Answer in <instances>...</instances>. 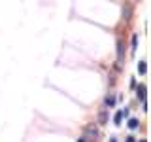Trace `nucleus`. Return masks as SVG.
I'll use <instances>...</instances> for the list:
<instances>
[{
    "instance_id": "nucleus-2",
    "label": "nucleus",
    "mask_w": 151,
    "mask_h": 142,
    "mask_svg": "<svg viewBox=\"0 0 151 142\" xmlns=\"http://www.w3.org/2000/svg\"><path fill=\"white\" fill-rule=\"evenodd\" d=\"M123 57H125V44H123V40L117 42V61H123Z\"/></svg>"
},
{
    "instance_id": "nucleus-1",
    "label": "nucleus",
    "mask_w": 151,
    "mask_h": 142,
    "mask_svg": "<svg viewBox=\"0 0 151 142\" xmlns=\"http://www.w3.org/2000/svg\"><path fill=\"white\" fill-rule=\"evenodd\" d=\"M123 17H125L127 21H129V19L132 17V6H130L129 2H125V4H123Z\"/></svg>"
},
{
    "instance_id": "nucleus-7",
    "label": "nucleus",
    "mask_w": 151,
    "mask_h": 142,
    "mask_svg": "<svg viewBox=\"0 0 151 142\" xmlns=\"http://www.w3.org/2000/svg\"><path fill=\"white\" fill-rule=\"evenodd\" d=\"M121 120H123V114H121V112H117V114H115V117H113V121H115L117 125H119V123H121Z\"/></svg>"
},
{
    "instance_id": "nucleus-3",
    "label": "nucleus",
    "mask_w": 151,
    "mask_h": 142,
    "mask_svg": "<svg viewBox=\"0 0 151 142\" xmlns=\"http://www.w3.org/2000/svg\"><path fill=\"white\" fill-rule=\"evenodd\" d=\"M106 121H108V112H106V110H102L100 114H98V123H100V125H104Z\"/></svg>"
},
{
    "instance_id": "nucleus-10",
    "label": "nucleus",
    "mask_w": 151,
    "mask_h": 142,
    "mask_svg": "<svg viewBox=\"0 0 151 142\" xmlns=\"http://www.w3.org/2000/svg\"><path fill=\"white\" fill-rule=\"evenodd\" d=\"M138 46V36H132V49Z\"/></svg>"
},
{
    "instance_id": "nucleus-8",
    "label": "nucleus",
    "mask_w": 151,
    "mask_h": 142,
    "mask_svg": "<svg viewBox=\"0 0 151 142\" xmlns=\"http://www.w3.org/2000/svg\"><path fill=\"white\" fill-rule=\"evenodd\" d=\"M115 104V99L113 97H106V106H113Z\"/></svg>"
},
{
    "instance_id": "nucleus-11",
    "label": "nucleus",
    "mask_w": 151,
    "mask_h": 142,
    "mask_svg": "<svg viewBox=\"0 0 151 142\" xmlns=\"http://www.w3.org/2000/svg\"><path fill=\"white\" fill-rule=\"evenodd\" d=\"M127 142H136V140H134V136H129V138H127Z\"/></svg>"
},
{
    "instance_id": "nucleus-12",
    "label": "nucleus",
    "mask_w": 151,
    "mask_h": 142,
    "mask_svg": "<svg viewBox=\"0 0 151 142\" xmlns=\"http://www.w3.org/2000/svg\"><path fill=\"white\" fill-rule=\"evenodd\" d=\"M78 142H85V140H83V138H79V140H78Z\"/></svg>"
},
{
    "instance_id": "nucleus-13",
    "label": "nucleus",
    "mask_w": 151,
    "mask_h": 142,
    "mask_svg": "<svg viewBox=\"0 0 151 142\" xmlns=\"http://www.w3.org/2000/svg\"><path fill=\"white\" fill-rule=\"evenodd\" d=\"M140 142H145V140H140Z\"/></svg>"
},
{
    "instance_id": "nucleus-9",
    "label": "nucleus",
    "mask_w": 151,
    "mask_h": 142,
    "mask_svg": "<svg viewBox=\"0 0 151 142\" xmlns=\"http://www.w3.org/2000/svg\"><path fill=\"white\" fill-rule=\"evenodd\" d=\"M129 127L130 129H136L138 127V120H129Z\"/></svg>"
},
{
    "instance_id": "nucleus-4",
    "label": "nucleus",
    "mask_w": 151,
    "mask_h": 142,
    "mask_svg": "<svg viewBox=\"0 0 151 142\" xmlns=\"http://www.w3.org/2000/svg\"><path fill=\"white\" fill-rule=\"evenodd\" d=\"M138 99L145 101V85H138Z\"/></svg>"
},
{
    "instance_id": "nucleus-6",
    "label": "nucleus",
    "mask_w": 151,
    "mask_h": 142,
    "mask_svg": "<svg viewBox=\"0 0 151 142\" xmlns=\"http://www.w3.org/2000/svg\"><path fill=\"white\" fill-rule=\"evenodd\" d=\"M138 70H140V74H145V72H147V66H145V63H140L138 64Z\"/></svg>"
},
{
    "instance_id": "nucleus-5",
    "label": "nucleus",
    "mask_w": 151,
    "mask_h": 142,
    "mask_svg": "<svg viewBox=\"0 0 151 142\" xmlns=\"http://www.w3.org/2000/svg\"><path fill=\"white\" fill-rule=\"evenodd\" d=\"M85 133H87V135H93V136H96V135H98L96 129H94L93 125H87V127H85Z\"/></svg>"
}]
</instances>
